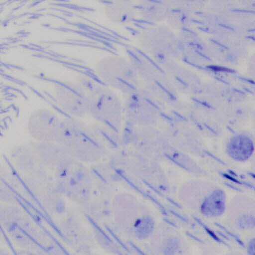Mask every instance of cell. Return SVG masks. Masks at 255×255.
I'll return each instance as SVG.
<instances>
[{
	"instance_id": "7a4b0ae2",
	"label": "cell",
	"mask_w": 255,
	"mask_h": 255,
	"mask_svg": "<svg viewBox=\"0 0 255 255\" xmlns=\"http://www.w3.org/2000/svg\"><path fill=\"white\" fill-rule=\"evenodd\" d=\"M95 71L107 84L118 89L130 84L134 67L126 57L116 54L106 55L99 60Z\"/></svg>"
},
{
	"instance_id": "52a82bcc",
	"label": "cell",
	"mask_w": 255,
	"mask_h": 255,
	"mask_svg": "<svg viewBox=\"0 0 255 255\" xmlns=\"http://www.w3.org/2000/svg\"><path fill=\"white\" fill-rule=\"evenodd\" d=\"M225 196L221 191L211 194L203 202L201 210L206 215L215 216L220 215L224 210Z\"/></svg>"
},
{
	"instance_id": "ba28073f",
	"label": "cell",
	"mask_w": 255,
	"mask_h": 255,
	"mask_svg": "<svg viewBox=\"0 0 255 255\" xmlns=\"http://www.w3.org/2000/svg\"><path fill=\"white\" fill-rule=\"evenodd\" d=\"M230 147V151L235 158L244 159L247 158L252 151L251 143L247 141H240L234 143Z\"/></svg>"
},
{
	"instance_id": "3957f363",
	"label": "cell",
	"mask_w": 255,
	"mask_h": 255,
	"mask_svg": "<svg viewBox=\"0 0 255 255\" xmlns=\"http://www.w3.org/2000/svg\"><path fill=\"white\" fill-rule=\"evenodd\" d=\"M62 118L49 109H36L31 113L28 117L27 131L33 138L41 141L56 142Z\"/></svg>"
},
{
	"instance_id": "5b68a950",
	"label": "cell",
	"mask_w": 255,
	"mask_h": 255,
	"mask_svg": "<svg viewBox=\"0 0 255 255\" xmlns=\"http://www.w3.org/2000/svg\"><path fill=\"white\" fill-rule=\"evenodd\" d=\"M124 231L128 235L144 238L148 235L153 228V222L148 217L141 216L132 208L131 198L124 199Z\"/></svg>"
},
{
	"instance_id": "6da1fadb",
	"label": "cell",
	"mask_w": 255,
	"mask_h": 255,
	"mask_svg": "<svg viewBox=\"0 0 255 255\" xmlns=\"http://www.w3.org/2000/svg\"><path fill=\"white\" fill-rule=\"evenodd\" d=\"M82 90L86 113L105 124H113L121 111L119 101L107 87L88 78L78 82Z\"/></svg>"
},
{
	"instance_id": "277c9868",
	"label": "cell",
	"mask_w": 255,
	"mask_h": 255,
	"mask_svg": "<svg viewBox=\"0 0 255 255\" xmlns=\"http://www.w3.org/2000/svg\"><path fill=\"white\" fill-rule=\"evenodd\" d=\"M52 95L59 108L72 118L86 113L82 90L78 82L56 84Z\"/></svg>"
},
{
	"instance_id": "8992f818",
	"label": "cell",
	"mask_w": 255,
	"mask_h": 255,
	"mask_svg": "<svg viewBox=\"0 0 255 255\" xmlns=\"http://www.w3.org/2000/svg\"><path fill=\"white\" fill-rule=\"evenodd\" d=\"M134 6L129 1H112L105 4L104 13L111 21L125 24L131 21L134 14Z\"/></svg>"
}]
</instances>
